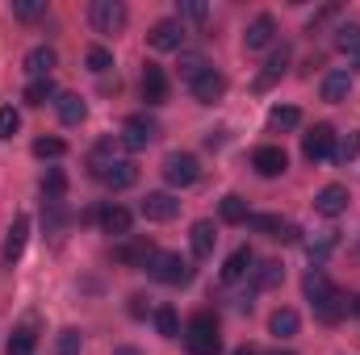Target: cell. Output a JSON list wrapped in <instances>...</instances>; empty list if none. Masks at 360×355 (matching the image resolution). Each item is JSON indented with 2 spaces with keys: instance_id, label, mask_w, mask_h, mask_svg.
I'll return each instance as SVG.
<instances>
[{
  "instance_id": "6da1fadb",
  "label": "cell",
  "mask_w": 360,
  "mask_h": 355,
  "mask_svg": "<svg viewBox=\"0 0 360 355\" xmlns=\"http://www.w3.org/2000/svg\"><path fill=\"white\" fill-rule=\"evenodd\" d=\"M184 347L193 355H222V335L214 314H193L184 326Z\"/></svg>"
},
{
  "instance_id": "7a4b0ae2",
  "label": "cell",
  "mask_w": 360,
  "mask_h": 355,
  "mask_svg": "<svg viewBox=\"0 0 360 355\" xmlns=\"http://www.w3.org/2000/svg\"><path fill=\"white\" fill-rule=\"evenodd\" d=\"M126 4L122 0H92V8H89V21H92V29L96 34H122L126 29Z\"/></svg>"
},
{
  "instance_id": "3957f363",
  "label": "cell",
  "mask_w": 360,
  "mask_h": 355,
  "mask_svg": "<svg viewBox=\"0 0 360 355\" xmlns=\"http://www.w3.org/2000/svg\"><path fill=\"white\" fill-rule=\"evenodd\" d=\"M151 276L160 280V284H188L193 280V264L184 260V255H176V251H160L155 260H151Z\"/></svg>"
},
{
  "instance_id": "277c9868",
  "label": "cell",
  "mask_w": 360,
  "mask_h": 355,
  "mask_svg": "<svg viewBox=\"0 0 360 355\" xmlns=\"http://www.w3.org/2000/svg\"><path fill=\"white\" fill-rule=\"evenodd\" d=\"M164 180H168L172 188H188V184H197V180H201V163H197V155H188V151H172V155L164 159Z\"/></svg>"
},
{
  "instance_id": "5b68a950",
  "label": "cell",
  "mask_w": 360,
  "mask_h": 355,
  "mask_svg": "<svg viewBox=\"0 0 360 355\" xmlns=\"http://www.w3.org/2000/svg\"><path fill=\"white\" fill-rule=\"evenodd\" d=\"M302 155L310 159V163H323V159H331L335 155V130L327 126V121H319L306 138H302Z\"/></svg>"
},
{
  "instance_id": "8992f818",
  "label": "cell",
  "mask_w": 360,
  "mask_h": 355,
  "mask_svg": "<svg viewBox=\"0 0 360 355\" xmlns=\"http://www.w3.org/2000/svg\"><path fill=\"white\" fill-rule=\"evenodd\" d=\"M160 134V126L151 121V117H143V113H134V117H126V130H122V151H143L151 138Z\"/></svg>"
},
{
  "instance_id": "52a82bcc",
  "label": "cell",
  "mask_w": 360,
  "mask_h": 355,
  "mask_svg": "<svg viewBox=\"0 0 360 355\" xmlns=\"http://www.w3.org/2000/svg\"><path fill=\"white\" fill-rule=\"evenodd\" d=\"M348 188L344 184H327V188H319V196H314V213H323V217H340L344 209H348Z\"/></svg>"
},
{
  "instance_id": "ba28073f",
  "label": "cell",
  "mask_w": 360,
  "mask_h": 355,
  "mask_svg": "<svg viewBox=\"0 0 360 355\" xmlns=\"http://www.w3.org/2000/svg\"><path fill=\"white\" fill-rule=\"evenodd\" d=\"M180 213V201L172 192H147V201H143V217L147 222H172Z\"/></svg>"
},
{
  "instance_id": "9c48e42d",
  "label": "cell",
  "mask_w": 360,
  "mask_h": 355,
  "mask_svg": "<svg viewBox=\"0 0 360 355\" xmlns=\"http://www.w3.org/2000/svg\"><path fill=\"white\" fill-rule=\"evenodd\" d=\"M160 251L151 247V239H134V243H126V247H117L113 251V260L126 267H151V260H155Z\"/></svg>"
},
{
  "instance_id": "30bf717a",
  "label": "cell",
  "mask_w": 360,
  "mask_h": 355,
  "mask_svg": "<svg viewBox=\"0 0 360 355\" xmlns=\"http://www.w3.org/2000/svg\"><path fill=\"white\" fill-rule=\"evenodd\" d=\"M147 42H151L155 51H180V46H184V25H180V21H155L151 34H147Z\"/></svg>"
},
{
  "instance_id": "8fae6325",
  "label": "cell",
  "mask_w": 360,
  "mask_h": 355,
  "mask_svg": "<svg viewBox=\"0 0 360 355\" xmlns=\"http://www.w3.org/2000/svg\"><path fill=\"white\" fill-rule=\"evenodd\" d=\"M226 96V76L222 72H205V76H197L193 80V100H201V105H214V100H222Z\"/></svg>"
},
{
  "instance_id": "7c38bea8",
  "label": "cell",
  "mask_w": 360,
  "mask_h": 355,
  "mask_svg": "<svg viewBox=\"0 0 360 355\" xmlns=\"http://www.w3.org/2000/svg\"><path fill=\"white\" fill-rule=\"evenodd\" d=\"M252 168H256L264 180H276V176H285L289 159H285V151H281V147H260V151L252 155Z\"/></svg>"
},
{
  "instance_id": "4fadbf2b",
  "label": "cell",
  "mask_w": 360,
  "mask_h": 355,
  "mask_svg": "<svg viewBox=\"0 0 360 355\" xmlns=\"http://www.w3.org/2000/svg\"><path fill=\"white\" fill-rule=\"evenodd\" d=\"M143 100H147V105H164V100H168V76H164V67H155V63L143 67Z\"/></svg>"
},
{
  "instance_id": "5bb4252c",
  "label": "cell",
  "mask_w": 360,
  "mask_h": 355,
  "mask_svg": "<svg viewBox=\"0 0 360 355\" xmlns=\"http://www.w3.org/2000/svg\"><path fill=\"white\" fill-rule=\"evenodd\" d=\"M272 38H276V21H272L269 13H260V17L248 25L243 46H248V51H264V46H272Z\"/></svg>"
},
{
  "instance_id": "9a60e30c",
  "label": "cell",
  "mask_w": 360,
  "mask_h": 355,
  "mask_svg": "<svg viewBox=\"0 0 360 355\" xmlns=\"http://www.w3.org/2000/svg\"><path fill=\"white\" fill-rule=\"evenodd\" d=\"M55 109H59V121H63V126H80V121L89 117V105H84L76 92H59V96H55Z\"/></svg>"
},
{
  "instance_id": "2e32d148",
  "label": "cell",
  "mask_w": 360,
  "mask_h": 355,
  "mask_svg": "<svg viewBox=\"0 0 360 355\" xmlns=\"http://www.w3.org/2000/svg\"><path fill=\"white\" fill-rule=\"evenodd\" d=\"M25 239H30V217L21 213V217H13V226H8V239H4V264L21 260V251H25Z\"/></svg>"
},
{
  "instance_id": "e0dca14e",
  "label": "cell",
  "mask_w": 360,
  "mask_h": 355,
  "mask_svg": "<svg viewBox=\"0 0 360 355\" xmlns=\"http://www.w3.org/2000/svg\"><path fill=\"white\" fill-rule=\"evenodd\" d=\"M302 293H306V301H310V305H319V301H327V297L335 293V284L327 280V272H323V267H310V272H306V280H302Z\"/></svg>"
},
{
  "instance_id": "ac0fdd59",
  "label": "cell",
  "mask_w": 360,
  "mask_h": 355,
  "mask_svg": "<svg viewBox=\"0 0 360 355\" xmlns=\"http://www.w3.org/2000/svg\"><path fill=\"white\" fill-rule=\"evenodd\" d=\"M188 243H193V255H197V260H210V255H214V243H218V234H214V222H193V230H188Z\"/></svg>"
},
{
  "instance_id": "d6986e66",
  "label": "cell",
  "mask_w": 360,
  "mask_h": 355,
  "mask_svg": "<svg viewBox=\"0 0 360 355\" xmlns=\"http://www.w3.org/2000/svg\"><path fill=\"white\" fill-rule=\"evenodd\" d=\"M59 59H55V51L51 46H34L30 55H25V72L34 76V80H51V67H55Z\"/></svg>"
},
{
  "instance_id": "ffe728a7",
  "label": "cell",
  "mask_w": 360,
  "mask_h": 355,
  "mask_svg": "<svg viewBox=\"0 0 360 355\" xmlns=\"http://www.w3.org/2000/svg\"><path fill=\"white\" fill-rule=\"evenodd\" d=\"M130 226H134L130 209H122V205H105L101 209V230L105 234H130Z\"/></svg>"
},
{
  "instance_id": "44dd1931",
  "label": "cell",
  "mask_w": 360,
  "mask_h": 355,
  "mask_svg": "<svg viewBox=\"0 0 360 355\" xmlns=\"http://www.w3.org/2000/svg\"><path fill=\"white\" fill-rule=\"evenodd\" d=\"M252 264H256V255H252V247H239L226 264H222V280L226 284H235V280H243L248 272H252Z\"/></svg>"
},
{
  "instance_id": "7402d4cb",
  "label": "cell",
  "mask_w": 360,
  "mask_h": 355,
  "mask_svg": "<svg viewBox=\"0 0 360 355\" xmlns=\"http://www.w3.org/2000/svg\"><path fill=\"white\" fill-rule=\"evenodd\" d=\"M344 314H348V297H344L340 288H335L327 301H319V305H314V318H319V322H327V326H331V322H340Z\"/></svg>"
},
{
  "instance_id": "603a6c76",
  "label": "cell",
  "mask_w": 360,
  "mask_h": 355,
  "mask_svg": "<svg viewBox=\"0 0 360 355\" xmlns=\"http://www.w3.org/2000/svg\"><path fill=\"white\" fill-rule=\"evenodd\" d=\"M281 280H285V267L276 260H264V264L252 267V288H276Z\"/></svg>"
},
{
  "instance_id": "cb8c5ba5",
  "label": "cell",
  "mask_w": 360,
  "mask_h": 355,
  "mask_svg": "<svg viewBox=\"0 0 360 355\" xmlns=\"http://www.w3.org/2000/svg\"><path fill=\"white\" fill-rule=\"evenodd\" d=\"M297 326H302V318H297V309H276L269 318V330L276 339H293L297 335Z\"/></svg>"
},
{
  "instance_id": "d4e9b609",
  "label": "cell",
  "mask_w": 360,
  "mask_h": 355,
  "mask_svg": "<svg viewBox=\"0 0 360 355\" xmlns=\"http://www.w3.org/2000/svg\"><path fill=\"white\" fill-rule=\"evenodd\" d=\"M248 226H252L256 234H269V239H281L289 222H281L276 213H248Z\"/></svg>"
},
{
  "instance_id": "484cf974",
  "label": "cell",
  "mask_w": 360,
  "mask_h": 355,
  "mask_svg": "<svg viewBox=\"0 0 360 355\" xmlns=\"http://www.w3.org/2000/svg\"><path fill=\"white\" fill-rule=\"evenodd\" d=\"M348 92H352V76H348V72H331V76L323 80V100H331V105L344 100Z\"/></svg>"
},
{
  "instance_id": "4316f807",
  "label": "cell",
  "mask_w": 360,
  "mask_h": 355,
  "mask_svg": "<svg viewBox=\"0 0 360 355\" xmlns=\"http://www.w3.org/2000/svg\"><path fill=\"white\" fill-rule=\"evenodd\" d=\"M34 343H38L34 322H25V326H17V330L8 335V355H30V351H34Z\"/></svg>"
},
{
  "instance_id": "83f0119b",
  "label": "cell",
  "mask_w": 360,
  "mask_h": 355,
  "mask_svg": "<svg viewBox=\"0 0 360 355\" xmlns=\"http://www.w3.org/2000/svg\"><path fill=\"white\" fill-rule=\"evenodd\" d=\"M293 126H302V113L293 105H276L269 113V130H293Z\"/></svg>"
},
{
  "instance_id": "f1b7e54d",
  "label": "cell",
  "mask_w": 360,
  "mask_h": 355,
  "mask_svg": "<svg viewBox=\"0 0 360 355\" xmlns=\"http://www.w3.org/2000/svg\"><path fill=\"white\" fill-rule=\"evenodd\" d=\"M155 330H160L164 339H180V318H176L172 305H160V309H155Z\"/></svg>"
},
{
  "instance_id": "f546056e",
  "label": "cell",
  "mask_w": 360,
  "mask_h": 355,
  "mask_svg": "<svg viewBox=\"0 0 360 355\" xmlns=\"http://www.w3.org/2000/svg\"><path fill=\"white\" fill-rule=\"evenodd\" d=\"M63 192H68V176L51 168V172L42 176V196H46L51 205H59V201H63Z\"/></svg>"
},
{
  "instance_id": "4dcf8cb0",
  "label": "cell",
  "mask_w": 360,
  "mask_h": 355,
  "mask_svg": "<svg viewBox=\"0 0 360 355\" xmlns=\"http://www.w3.org/2000/svg\"><path fill=\"white\" fill-rule=\"evenodd\" d=\"M335 46H340L348 59H356V67H360V25H344L340 38H335Z\"/></svg>"
},
{
  "instance_id": "1f68e13d",
  "label": "cell",
  "mask_w": 360,
  "mask_h": 355,
  "mask_svg": "<svg viewBox=\"0 0 360 355\" xmlns=\"http://www.w3.org/2000/svg\"><path fill=\"white\" fill-rule=\"evenodd\" d=\"M205 72H210V63H205L197 51H184V55H180V76H184L188 84H193L197 76H205Z\"/></svg>"
},
{
  "instance_id": "d6a6232c",
  "label": "cell",
  "mask_w": 360,
  "mask_h": 355,
  "mask_svg": "<svg viewBox=\"0 0 360 355\" xmlns=\"http://www.w3.org/2000/svg\"><path fill=\"white\" fill-rule=\"evenodd\" d=\"M59 92H55V80H30V88H25V105H46V100H55Z\"/></svg>"
},
{
  "instance_id": "836d02e7",
  "label": "cell",
  "mask_w": 360,
  "mask_h": 355,
  "mask_svg": "<svg viewBox=\"0 0 360 355\" xmlns=\"http://www.w3.org/2000/svg\"><path fill=\"white\" fill-rule=\"evenodd\" d=\"M222 222H231V226H239V222H248V205H243V196H222Z\"/></svg>"
},
{
  "instance_id": "e575fe53",
  "label": "cell",
  "mask_w": 360,
  "mask_h": 355,
  "mask_svg": "<svg viewBox=\"0 0 360 355\" xmlns=\"http://www.w3.org/2000/svg\"><path fill=\"white\" fill-rule=\"evenodd\" d=\"M285 63H289V46H281V51H272V59L264 63V76H260V88H269L272 80L285 72Z\"/></svg>"
},
{
  "instance_id": "d590c367",
  "label": "cell",
  "mask_w": 360,
  "mask_h": 355,
  "mask_svg": "<svg viewBox=\"0 0 360 355\" xmlns=\"http://www.w3.org/2000/svg\"><path fill=\"white\" fill-rule=\"evenodd\" d=\"M84 63H89V72H96V76H101V72H109V67H113V55H109L105 46H89Z\"/></svg>"
},
{
  "instance_id": "8d00e7d4",
  "label": "cell",
  "mask_w": 360,
  "mask_h": 355,
  "mask_svg": "<svg viewBox=\"0 0 360 355\" xmlns=\"http://www.w3.org/2000/svg\"><path fill=\"white\" fill-rule=\"evenodd\" d=\"M42 13H46L42 0H13V17H21V21H34V17H42Z\"/></svg>"
},
{
  "instance_id": "74e56055",
  "label": "cell",
  "mask_w": 360,
  "mask_h": 355,
  "mask_svg": "<svg viewBox=\"0 0 360 355\" xmlns=\"http://www.w3.org/2000/svg\"><path fill=\"white\" fill-rule=\"evenodd\" d=\"M63 151H68L63 138H38V142H34V155H38V159H59Z\"/></svg>"
},
{
  "instance_id": "f35d334b",
  "label": "cell",
  "mask_w": 360,
  "mask_h": 355,
  "mask_svg": "<svg viewBox=\"0 0 360 355\" xmlns=\"http://www.w3.org/2000/svg\"><path fill=\"white\" fill-rule=\"evenodd\" d=\"M356 155H360V134H348V138L335 147V159H340V163H348V159H356Z\"/></svg>"
},
{
  "instance_id": "ab89813d",
  "label": "cell",
  "mask_w": 360,
  "mask_h": 355,
  "mask_svg": "<svg viewBox=\"0 0 360 355\" xmlns=\"http://www.w3.org/2000/svg\"><path fill=\"white\" fill-rule=\"evenodd\" d=\"M17 126H21V117L13 113V105H4V109H0V138H13Z\"/></svg>"
},
{
  "instance_id": "60d3db41",
  "label": "cell",
  "mask_w": 360,
  "mask_h": 355,
  "mask_svg": "<svg viewBox=\"0 0 360 355\" xmlns=\"http://www.w3.org/2000/svg\"><path fill=\"white\" fill-rule=\"evenodd\" d=\"M59 355H80V330H63L59 335Z\"/></svg>"
},
{
  "instance_id": "b9f144b4",
  "label": "cell",
  "mask_w": 360,
  "mask_h": 355,
  "mask_svg": "<svg viewBox=\"0 0 360 355\" xmlns=\"http://www.w3.org/2000/svg\"><path fill=\"white\" fill-rule=\"evenodd\" d=\"M335 243H340V239H335V234H331V230H327V234H323V239H319V243H306V247H310V255H314V260H323V255H327V251H331V247H335Z\"/></svg>"
},
{
  "instance_id": "7bdbcfd3",
  "label": "cell",
  "mask_w": 360,
  "mask_h": 355,
  "mask_svg": "<svg viewBox=\"0 0 360 355\" xmlns=\"http://www.w3.org/2000/svg\"><path fill=\"white\" fill-rule=\"evenodd\" d=\"M180 13H184V17H193V21H205V13H210V8H205L201 0H184V4H180Z\"/></svg>"
},
{
  "instance_id": "ee69618b",
  "label": "cell",
  "mask_w": 360,
  "mask_h": 355,
  "mask_svg": "<svg viewBox=\"0 0 360 355\" xmlns=\"http://www.w3.org/2000/svg\"><path fill=\"white\" fill-rule=\"evenodd\" d=\"M113 355H143L139 347H113Z\"/></svg>"
},
{
  "instance_id": "f6af8a7d",
  "label": "cell",
  "mask_w": 360,
  "mask_h": 355,
  "mask_svg": "<svg viewBox=\"0 0 360 355\" xmlns=\"http://www.w3.org/2000/svg\"><path fill=\"white\" fill-rule=\"evenodd\" d=\"M235 355H260V351H256V347L248 343V347H239V351H235Z\"/></svg>"
},
{
  "instance_id": "bcb514c9",
  "label": "cell",
  "mask_w": 360,
  "mask_h": 355,
  "mask_svg": "<svg viewBox=\"0 0 360 355\" xmlns=\"http://www.w3.org/2000/svg\"><path fill=\"white\" fill-rule=\"evenodd\" d=\"M356 314H360V297H356Z\"/></svg>"
},
{
  "instance_id": "7dc6e473",
  "label": "cell",
  "mask_w": 360,
  "mask_h": 355,
  "mask_svg": "<svg viewBox=\"0 0 360 355\" xmlns=\"http://www.w3.org/2000/svg\"><path fill=\"white\" fill-rule=\"evenodd\" d=\"M276 355H293V351H276Z\"/></svg>"
}]
</instances>
